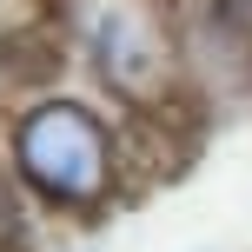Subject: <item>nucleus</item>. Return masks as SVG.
<instances>
[{
	"mask_svg": "<svg viewBox=\"0 0 252 252\" xmlns=\"http://www.w3.org/2000/svg\"><path fill=\"white\" fill-rule=\"evenodd\" d=\"M13 186L33 199V213L53 219H100L126 186V153L113 120L80 93H27L7 113V139H0Z\"/></svg>",
	"mask_w": 252,
	"mask_h": 252,
	"instance_id": "nucleus-1",
	"label": "nucleus"
},
{
	"mask_svg": "<svg viewBox=\"0 0 252 252\" xmlns=\"http://www.w3.org/2000/svg\"><path fill=\"white\" fill-rule=\"evenodd\" d=\"M66 33L80 40V60L133 113H173L186 100L179 73V20L166 0H60Z\"/></svg>",
	"mask_w": 252,
	"mask_h": 252,
	"instance_id": "nucleus-2",
	"label": "nucleus"
},
{
	"mask_svg": "<svg viewBox=\"0 0 252 252\" xmlns=\"http://www.w3.org/2000/svg\"><path fill=\"white\" fill-rule=\"evenodd\" d=\"M27 213H33V199H27V192L13 186V173H7V159H0V252L27 239Z\"/></svg>",
	"mask_w": 252,
	"mask_h": 252,
	"instance_id": "nucleus-3",
	"label": "nucleus"
},
{
	"mask_svg": "<svg viewBox=\"0 0 252 252\" xmlns=\"http://www.w3.org/2000/svg\"><path fill=\"white\" fill-rule=\"evenodd\" d=\"M33 20H40V0H0V40L33 33Z\"/></svg>",
	"mask_w": 252,
	"mask_h": 252,
	"instance_id": "nucleus-4",
	"label": "nucleus"
},
{
	"mask_svg": "<svg viewBox=\"0 0 252 252\" xmlns=\"http://www.w3.org/2000/svg\"><path fill=\"white\" fill-rule=\"evenodd\" d=\"M213 13H219V20H226L232 33L252 47V0H213Z\"/></svg>",
	"mask_w": 252,
	"mask_h": 252,
	"instance_id": "nucleus-5",
	"label": "nucleus"
}]
</instances>
